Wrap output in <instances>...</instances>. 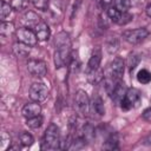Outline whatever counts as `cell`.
<instances>
[{
	"label": "cell",
	"instance_id": "obj_20",
	"mask_svg": "<svg viewBox=\"0 0 151 151\" xmlns=\"http://www.w3.org/2000/svg\"><path fill=\"white\" fill-rule=\"evenodd\" d=\"M118 48H119V40L117 38H114V37H111L107 40V42H106V50H107V52L110 54H113V53H116L118 51Z\"/></svg>",
	"mask_w": 151,
	"mask_h": 151
},
{
	"label": "cell",
	"instance_id": "obj_9",
	"mask_svg": "<svg viewBox=\"0 0 151 151\" xmlns=\"http://www.w3.org/2000/svg\"><path fill=\"white\" fill-rule=\"evenodd\" d=\"M27 70L28 72L34 76V77H44L47 72V68H46V64L42 61V60H29L27 63Z\"/></svg>",
	"mask_w": 151,
	"mask_h": 151
},
{
	"label": "cell",
	"instance_id": "obj_1",
	"mask_svg": "<svg viewBox=\"0 0 151 151\" xmlns=\"http://www.w3.org/2000/svg\"><path fill=\"white\" fill-rule=\"evenodd\" d=\"M55 52H54V64L57 68L65 66L71 59V39L68 33L59 32L54 39Z\"/></svg>",
	"mask_w": 151,
	"mask_h": 151
},
{
	"label": "cell",
	"instance_id": "obj_34",
	"mask_svg": "<svg viewBox=\"0 0 151 151\" xmlns=\"http://www.w3.org/2000/svg\"><path fill=\"white\" fill-rule=\"evenodd\" d=\"M112 1L113 0H99V4H100V6L103 7V8H109V7H111V4H112Z\"/></svg>",
	"mask_w": 151,
	"mask_h": 151
},
{
	"label": "cell",
	"instance_id": "obj_13",
	"mask_svg": "<svg viewBox=\"0 0 151 151\" xmlns=\"http://www.w3.org/2000/svg\"><path fill=\"white\" fill-rule=\"evenodd\" d=\"M100 61H101V51L99 47H97L91 53V57L87 63V71L96 70V68L100 67Z\"/></svg>",
	"mask_w": 151,
	"mask_h": 151
},
{
	"label": "cell",
	"instance_id": "obj_6",
	"mask_svg": "<svg viewBox=\"0 0 151 151\" xmlns=\"http://www.w3.org/2000/svg\"><path fill=\"white\" fill-rule=\"evenodd\" d=\"M147 35H149V31L144 27L136 28V29H129L123 33V38L129 44H132V45L140 44L142 41H144L147 38Z\"/></svg>",
	"mask_w": 151,
	"mask_h": 151
},
{
	"label": "cell",
	"instance_id": "obj_8",
	"mask_svg": "<svg viewBox=\"0 0 151 151\" xmlns=\"http://www.w3.org/2000/svg\"><path fill=\"white\" fill-rule=\"evenodd\" d=\"M48 96V90L42 83H34L29 88V98L33 101H44Z\"/></svg>",
	"mask_w": 151,
	"mask_h": 151
},
{
	"label": "cell",
	"instance_id": "obj_16",
	"mask_svg": "<svg viewBox=\"0 0 151 151\" xmlns=\"http://www.w3.org/2000/svg\"><path fill=\"white\" fill-rule=\"evenodd\" d=\"M40 21H41V19L38 17V14L34 13V12H32V11L27 12V13L24 15V24H25L26 27H28V28L34 29V27H35Z\"/></svg>",
	"mask_w": 151,
	"mask_h": 151
},
{
	"label": "cell",
	"instance_id": "obj_19",
	"mask_svg": "<svg viewBox=\"0 0 151 151\" xmlns=\"http://www.w3.org/2000/svg\"><path fill=\"white\" fill-rule=\"evenodd\" d=\"M80 136L85 139V142H91L94 138V129H93V126L90 125V124H86L83 127V131H81Z\"/></svg>",
	"mask_w": 151,
	"mask_h": 151
},
{
	"label": "cell",
	"instance_id": "obj_37",
	"mask_svg": "<svg viewBox=\"0 0 151 151\" xmlns=\"http://www.w3.org/2000/svg\"><path fill=\"white\" fill-rule=\"evenodd\" d=\"M28 1H29V2H33V4H34V2L37 1V0H28Z\"/></svg>",
	"mask_w": 151,
	"mask_h": 151
},
{
	"label": "cell",
	"instance_id": "obj_11",
	"mask_svg": "<svg viewBox=\"0 0 151 151\" xmlns=\"http://www.w3.org/2000/svg\"><path fill=\"white\" fill-rule=\"evenodd\" d=\"M41 113V106L38 104V101L28 103L22 107V116L27 118H32L35 116H39Z\"/></svg>",
	"mask_w": 151,
	"mask_h": 151
},
{
	"label": "cell",
	"instance_id": "obj_29",
	"mask_svg": "<svg viewBox=\"0 0 151 151\" xmlns=\"http://www.w3.org/2000/svg\"><path fill=\"white\" fill-rule=\"evenodd\" d=\"M13 31H14V26H13L12 22H2L1 26H0V33H1V35L7 37Z\"/></svg>",
	"mask_w": 151,
	"mask_h": 151
},
{
	"label": "cell",
	"instance_id": "obj_3",
	"mask_svg": "<svg viewBox=\"0 0 151 151\" xmlns=\"http://www.w3.org/2000/svg\"><path fill=\"white\" fill-rule=\"evenodd\" d=\"M124 68H125V63L120 57H116L107 66L105 77L106 79H111L113 81H119L124 74Z\"/></svg>",
	"mask_w": 151,
	"mask_h": 151
},
{
	"label": "cell",
	"instance_id": "obj_24",
	"mask_svg": "<svg viewBox=\"0 0 151 151\" xmlns=\"http://www.w3.org/2000/svg\"><path fill=\"white\" fill-rule=\"evenodd\" d=\"M114 7L119 12H127L131 7V0H114Z\"/></svg>",
	"mask_w": 151,
	"mask_h": 151
},
{
	"label": "cell",
	"instance_id": "obj_18",
	"mask_svg": "<svg viewBox=\"0 0 151 151\" xmlns=\"http://www.w3.org/2000/svg\"><path fill=\"white\" fill-rule=\"evenodd\" d=\"M118 143H119L118 134L117 133H112L106 139V142L103 144V149H105V150H116V149H118Z\"/></svg>",
	"mask_w": 151,
	"mask_h": 151
},
{
	"label": "cell",
	"instance_id": "obj_15",
	"mask_svg": "<svg viewBox=\"0 0 151 151\" xmlns=\"http://www.w3.org/2000/svg\"><path fill=\"white\" fill-rule=\"evenodd\" d=\"M104 78H105V73L100 67L87 71V79L92 84H99L100 81L104 80Z\"/></svg>",
	"mask_w": 151,
	"mask_h": 151
},
{
	"label": "cell",
	"instance_id": "obj_28",
	"mask_svg": "<svg viewBox=\"0 0 151 151\" xmlns=\"http://www.w3.org/2000/svg\"><path fill=\"white\" fill-rule=\"evenodd\" d=\"M28 0H11L9 5L12 6V8L14 11H21V9H25L26 6L28 5Z\"/></svg>",
	"mask_w": 151,
	"mask_h": 151
},
{
	"label": "cell",
	"instance_id": "obj_26",
	"mask_svg": "<svg viewBox=\"0 0 151 151\" xmlns=\"http://www.w3.org/2000/svg\"><path fill=\"white\" fill-rule=\"evenodd\" d=\"M19 140H20L21 145H24V146H29V145L33 144L34 138H33V136L29 134L28 132H21V133L19 134Z\"/></svg>",
	"mask_w": 151,
	"mask_h": 151
},
{
	"label": "cell",
	"instance_id": "obj_21",
	"mask_svg": "<svg viewBox=\"0 0 151 151\" xmlns=\"http://www.w3.org/2000/svg\"><path fill=\"white\" fill-rule=\"evenodd\" d=\"M137 80L140 84H149L151 81V73L146 68H142L137 73Z\"/></svg>",
	"mask_w": 151,
	"mask_h": 151
},
{
	"label": "cell",
	"instance_id": "obj_14",
	"mask_svg": "<svg viewBox=\"0 0 151 151\" xmlns=\"http://www.w3.org/2000/svg\"><path fill=\"white\" fill-rule=\"evenodd\" d=\"M91 110H92L94 113H97L98 116L105 114L104 101H103V99H101L98 94H94L93 98H92V101H91Z\"/></svg>",
	"mask_w": 151,
	"mask_h": 151
},
{
	"label": "cell",
	"instance_id": "obj_22",
	"mask_svg": "<svg viewBox=\"0 0 151 151\" xmlns=\"http://www.w3.org/2000/svg\"><path fill=\"white\" fill-rule=\"evenodd\" d=\"M26 125L29 129H38L42 125V117L39 114V116H35V117H32V118H27Z\"/></svg>",
	"mask_w": 151,
	"mask_h": 151
},
{
	"label": "cell",
	"instance_id": "obj_23",
	"mask_svg": "<svg viewBox=\"0 0 151 151\" xmlns=\"http://www.w3.org/2000/svg\"><path fill=\"white\" fill-rule=\"evenodd\" d=\"M106 13H107L109 19H110L112 22L118 24V21H119V19H120V15H122V12H119L116 7H109L107 11H106Z\"/></svg>",
	"mask_w": 151,
	"mask_h": 151
},
{
	"label": "cell",
	"instance_id": "obj_33",
	"mask_svg": "<svg viewBox=\"0 0 151 151\" xmlns=\"http://www.w3.org/2000/svg\"><path fill=\"white\" fill-rule=\"evenodd\" d=\"M142 117L144 120L146 122H151V107H147L144 110V112L142 113Z\"/></svg>",
	"mask_w": 151,
	"mask_h": 151
},
{
	"label": "cell",
	"instance_id": "obj_30",
	"mask_svg": "<svg viewBox=\"0 0 151 151\" xmlns=\"http://www.w3.org/2000/svg\"><path fill=\"white\" fill-rule=\"evenodd\" d=\"M9 146H11V137H9V134H8L7 132H2V133H1L0 149H1L2 151H5V150L9 149Z\"/></svg>",
	"mask_w": 151,
	"mask_h": 151
},
{
	"label": "cell",
	"instance_id": "obj_7",
	"mask_svg": "<svg viewBox=\"0 0 151 151\" xmlns=\"http://www.w3.org/2000/svg\"><path fill=\"white\" fill-rule=\"evenodd\" d=\"M17 34V38H18V41L20 42H24L26 45H29V46H34L37 42H38V38L34 33V31L32 28H28V27H20L17 29L15 32Z\"/></svg>",
	"mask_w": 151,
	"mask_h": 151
},
{
	"label": "cell",
	"instance_id": "obj_31",
	"mask_svg": "<svg viewBox=\"0 0 151 151\" xmlns=\"http://www.w3.org/2000/svg\"><path fill=\"white\" fill-rule=\"evenodd\" d=\"M133 19V15H131L129 12H123L120 15V19L118 21V25H126Z\"/></svg>",
	"mask_w": 151,
	"mask_h": 151
},
{
	"label": "cell",
	"instance_id": "obj_4",
	"mask_svg": "<svg viewBox=\"0 0 151 151\" xmlns=\"http://www.w3.org/2000/svg\"><path fill=\"white\" fill-rule=\"evenodd\" d=\"M74 107H76V111L85 117L88 114L90 110H91V101H90V98L87 96V93L83 90H79L77 93H76V97H74Z\"/></svg>",
	"mask_w": 151,
	"mask_h": 151
},
{
	"label": "cell",
	"instance_id": "obj_10",
	"mask_svg": "<svg viewBox=\"0 0 151 151\" xmlns=\"http://www.w3.org/2000/svg\"><path fill=\"white\" fill-rule=\"evenodd\" d=\"M126 91H127V88H126L125 84L119 80V81L114 85L113 90H112L111 93H110V97H111L112 101H113L116 105H120L122 100L124 99V97H125V94H126Z\"/></svg>",
	"mask_w": 151,
	"mask_h": 151
},
{
	"label": "cell",
	"instance_id": "obj_12",
	"mask_svg": "<svg viewBox=\"0 0 151 151\" xmlns=\"http://www.w3.org/2000/svg\"><path fill=\"white\" fill-rule=\"evenodd\" d=\"M33 31H34V33H35V35H37V38H38L39 41H45V40H47V39L50 38V34H51L48 25H47L45 21H42V20L34 27Z\"/></svg>",
	"mask_w": 151,
	"mask_h": 151
},
{
	"label": "cell",
	"instance_id": "obj_35",
	"mask_svg": "<svg viewBox=\"0 0 151 151\" xmlns=\"http://www.w3.org/2000/svg\"><path fill=\"white\" fill-rule=\"evenodd\" d=\"M143 142H144V144H145V145H151V133H149V134L144 138V140H143Z\"/></svg>",
	"mask_w": 151,
	"mask_h": 151
},
{
	"label": "cell",
	"instance_id": "obj_36",
	"mask_svg": "<svg viewBox=\"0 0 151 151\" xmlns=\"http://www.w3.org/2000/svg\"><path fill=\"white\" fill-rule=\"evenodd\" d=\"M145 13H146V15H147L149 18H151V2L147 4V6H146V8H145Z\"/></svg>",
	"mask_w": 151,
	"mask_h": 151
},
{
	"label": "cell",
	"instance_id": "obj_2",
	"mask_svg": "<svg viewBox=\"0 0 151 151\" xmlns=\"http://www.w3.org/2000/svg\"><path fill=\"white\" fill-rule=\"evenodd\" d=\"M60 138H59V127L55 124H50L44 133L41 142V150H57L60 149Z\"/></svg>",
	"mask_w": 151,
	"mask_h": 151
},
{
	"label": "cell",
	"instance_id": "obj_27",
	"mask_svg": "<svg viewBox=\"0 0 151 151\" xmlns=\"http://www.w3.org/2000/svg\"><path fill=\"white\" fill-rule=\"evenodd\" d=\"M139 61H140V57H139V54H137V53H132V54L129 57L127 64H129V70H130V72H132V71L138 66Z\"/></svg>",
	"mask_w": 151,
	"mask_h": 151
},
{
	"label": "cell",
	"instance_id": "obj_32",
	"mask_svg": "<svg viewBox=\"0 0 151 151\" xmlns=\"http://www.w3.org/2000/svg\"><path fill=\"white\" fill-rule=\"evenodd\" d=\"M34 6L38 8V9H41V11H45L48 6V0H37L34 2Z\"/></svg>",
	"mask_w": 151,
	"mask_h": 151
},
{
	"label": "cell",
	"instance_id": "obj_5",
	"mask_svg": "<svg viewBox=\"0 0 151 151\" xmlns=\"http://www.w3.org/2000/svg\"><path fill=\"white\" fill-rule=\"evenodd\" d=\"M140 100H142V93H140V91L138 88L131 87V88H129L126 91V94H125L124 99L122 100L120 106L124 110H130L132 107H137L140 104Z\"/></svg>",
	"mask_w": 151,
	"mask_h": 151
},
{
	"label": "cell",
	"instance_id": "obj_17",
	"mask_svg": "<svg viewBox=\"0 0 151 151\" xmlns=\"http://www.w3.org/2000/svg\"><path fill=\"white\" fill-rule=\"evenodd\" d=\"M31 47L29 45H26L24 42H17L13 45V52L17 57H27L31 52Z\"/></svg>",
	"mask_w": 151,
	"mask_h": 151
},
{
	"label": "cell",
	"instance_id": "obj_25",
	"mask_svg": "<svg viewBox=\"0 0 151 151\" xmlns=\"http://www.w3.org/2000/svg\"><path fill=\"white\" fill-rule=\"evenodd\" d=\"M12 6L9 4H7L6 1H1V6H0V19L5 20L12 12Z\"/></svg>",
	"mask_w": 151,
	"mask_h": 151
}]
</instances>
